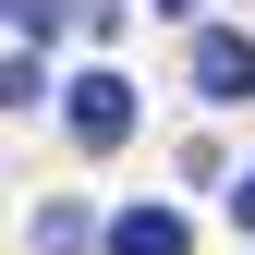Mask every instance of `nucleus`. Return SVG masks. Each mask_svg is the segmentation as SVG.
Returning <instances> with one entry per match:
<instances>
[{
	"instance_id": "nucleus-6",
	"label": "nucleus",
	"mask_w": 255,
	"mask_h": 255,
	"mask_svg": "<svg viewBox=\"0 0 255 255\" xmlns=\"http://www.w3.org/2000/svg\"><path fill=\"white\" fill-rule=\"evenodd\" d=\"M158 12H207V0H158Z\"/></svg>"
},
{
	"instance_id": "nucleus-4",
	"label": "nucleus",
	"mask_w": 255,
	"mask_h": 255,
	"mask_svg": "<svg viewBox=\"0 0 255 255\" xmlns=\"http://www.w3.org/2000/svg\"><path fill=\"white\" fill-rule=\"evenodd\" d=\"M85 231H98V219H85V207H37V243H49V255H73Z\"/></svg>"
},
{
	"instance_id": "nucleus-1",
	"label": "nucleus",
	"mask_w": 255,
	"mask_h": 255,
	"mask_svg": "<svg viewBox=\"0 0 255 255\" xmlns=\"http://www.w3.org/2000/svg\"><path fill=\"white\" fill-rule=\"evenodd\" d=\"M195 98H207V110H243V98H255V37L207 24V37H195Z\"/></svg>"
},
{
	"instance_id": "nucleus-3",
	"label": "nucleus",
	"mask_w": 255,
	"mask_h": 255,
	"mask_svg": "<svg viewBox=\"0 0 255 255\" xmlns=\"http://www.w3.org/2000/svg\"><path fill=\"white\" fill-rule=\"evenodd\" d=\"M110 255H195V231H182L170 207H122L110 219Z\"/></svg>"
},
{
	"instance_id": "nucleus-5",
	"label": "nucleus",
	"mask_w": 255,
	"mask_h": 255,
	"mask_svg": "<svg viewBox=\"0 0 255 255\" xmlns=\"http://www.w3.org/2000/svg\"><path fill=\"white\" fill-rule=\"evenodd\" d=\"M231 219H243V231H255V170H243V182H231Z\"/></svg>"
},
{
	"instance_id": "nucleus-2",
	"label": "nucleus",
	"mask_w": 255,
	"mask_h": 255,
	"mask_svg": "<svg viewBox=\"0 0 255 255\" xmlns=\"http://www.w3.org/2000/svg\"><path fill=\"white\" fill-rule=\"evenodd\" d=\"M134 134V85L122 73H73V146H122Z\"/></svg>"
}]
</instances>
